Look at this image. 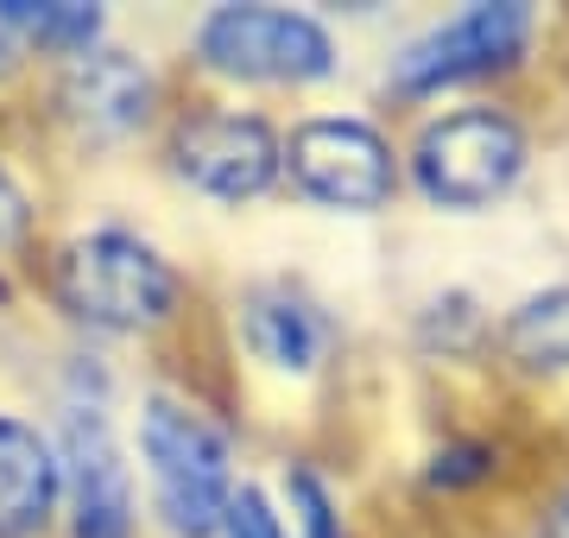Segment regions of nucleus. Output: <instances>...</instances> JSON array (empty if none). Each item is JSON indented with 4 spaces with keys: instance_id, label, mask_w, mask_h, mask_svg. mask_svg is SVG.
Returning <instances> with one entry per match:
<instances>
[{
    "instance_id": "obj_14",
    "label": "nucleus",
    "mask_w": 569,
    "mask_h": 538,
    "mask_svg": "<svg viewBox=\"0 0 569 538\" xmlns=\"http://www.w3.org/2000/svg\"><path fill=\"white\" fill-rule=\"evenodd\" d=\"M284 495H291V514H298V538H342L336 507H329L323 481L310 476V469H291L284 476Z\"/></svg>"
},
{
    "instance_id": "obj_9",
    "label": "nucleus",
    "mask_w": 569,
    "mask_h": 538,
    "mask_svg": "<svg viewBox=\"0 0 569 538\" xmlns=\"http://www.w3.org/2000/svg\"><path fill=\"white\" fill-rule=\"evenodd\" d=\"M58 102L89 140H127L152 114V70L140 58H127V51L96 44V51L70 58V70L58 83Z\"/></svg>"
},
{
    "instance_id": "obj_2",
    "label": "nucleus",
    "mask_w": 569,
    "mask_h": 538,
    "mask_svg": "<svg viewBox=\"0 0 569 538\" xmlns=\"http://www.w3.org/2000/svg\"><path fill=\"white\" fill-rule=\"evenodd\" d=\"M140 456L159 514L178 538H209L222 532V514L234 500V476H228V437L209 425L203 412H190L178 399H146L140 412Z\"/></svg>"
},
{
    "instance_id": "obj_8",
    "label": "nucleus",
    "mask_w": 569,
    "mask_h": 538,
    "mask_svg": "<svg viewBox=\"0 0 569 538\" xmlns=\"http://www.w3.org/2000/svg\"><path fill=\"white\" fill-rule=\"evenodd\" d=\"M58 469L63 500H70V538H133V476L96 406H70L58 437Z\"/></svg>"
},
{
    "instance_id": "obj_16",
    "label": "nucleus",
    "mask_w": 569,
    "mask_h": 538,
    "mask_svg": "<svg viewBox=\"0 0 569 538\" xmlns=\"http://www.w3.org/2000/svg\"><path fill=\"white\" fill-rule=\"evenodd\" d=\"M26 228H32V203H26V190L13 185V171L0 166V253L13 248Z\"/></svg>"
},
{
    "instance_id": "obj_6",
    "label": "nucleus",
    "mask_w": 569,
    "mask_h": 538,
    "mask_svg": "<svg viewBox=\"0 0 569 538\" xmlns=\"http://www.w3.org/2000/svg\"><path fill=\"white\" fill-rule=\"evenodd\" d=\"M171 166L190 190H203L216 203H247V197H266L284 171V140L260 114H241V108H209V114H190V121L171 133Z\"/></svg>"
},
{
    "instance_id": "obj_4",
    "label": "nucleus",
    "mask_w": 569,
    "mask_h": 538,
    "mask_svg": "<svg viewBox=\"0 0 569 538\" xmlns=\"http://www.w3.org/2000/svg\"><path fill=\"white\" fill-rule=\"evenodd\" d=\"M197 51L209 70L241 83H317L336 70L329 32L291 7H216L197 26Z\"/></svg>"
},
{
    "instance_id": "obj_3",
    "label": "nucleus",
    "mask_w": 569,
    "mask_h": 538,
    "mask_svg": "<svg viewBox=\"0 0 569 538\" xmlns=\"http://www.w3.org/2000/svg\"><path fill=\"white\" fill-rule=\"evenodd\" d=\"M526 171V133L500 108H456L418 133L411 178L437 209H488Z\"/></svg>"
},
{
    "instance_id": "obj_1",
    "label": "nucleus",
    "mask_w": 569,
    "mask_h": 538,
    "mask_svg": "<svg viewBox=\"0 0 569 538\" xmlns=\"http://www.w3.org/2000/svg\"><path fill=\"white\" fill-rule=\"evenodd\" d=\"M58 305L102 336H140L171 317L178 272L133 228H89L58 253Z\"/></svg>"
},
{
    "instance_id": "obj_17",
    "label": "nucleus",
    "mask_w": 569,
    "mask_h": 538,
    "mask_svg": "<svg viewBox=\"0 0 569 538\" xmlns=\"http://www.w3.org/2000/svg\"><path fill=\"white\" fill-rule=\"evenodd\" d=\"M475 476H488V450H475V444L443 450V456H437V469H430L437 488H456V481H475Z\"/></svg>"
},
{
    "instance_id": "obj_7",
    "label": "nucleus",
    "mask_w": 569,
    "mask_h": 538,
    "mask_svg": "<svg viewBox=\"0 0 569 538\" xmlns=\"http://www.w3.org/2000/svg\"><path fill=\"white\" fill-rule=\"evenodd\" d=\"M284 171L310 203L348 209V216H367L392 197V146L348 114H323V121L298 127L284 140Z\"/></svg>"
},
{
    "instance_id": "obj_10",
    "label": "nucleus",
    "mask_w": 569,
    "mask_h": 538,
    "mask_svg": "<svg viewBox=\"0 0 569 538\" xmlns=\"http://www.w3.org/2000/svg\"><path fill=\"white\" fill-rule=\"evenodd\" d=\"M58 500H63L58 444L39 425L0 412V538H39L58 519Z\"/></svg>"
},
{
    "instance_id": "obj_12",
    "label": "nucleus",
    "mask_w": 569,
    "mask_h": 538,
    "mask_svg": "<svg viewBox=\"0 0 569 538\" xmlns=\"http://www.w3.org/2000/svg\"><path fill=\"white\" fill-rule=\"evenodd\" d=\"M0 39L39 44L58 58H82L102 44V7L82 0H0Z\"/></svg>"
},
{
    "instance_id": "obj_18",
    "label": "nucleus",
    "mask_w": 569,
    "mask_h": 538,
    "mask_svg": "<svg viewBox=\"0 0 569 538\" xmlns=\"http://www.w3.org/2000/svg\"><path fill=\"white\" fill-rule=\"evenodd\" d=\"M545 538H569V500L557 507V514H550V532H545Z\"/></svg>"
},
{
    "instance_id": "obj_15",
    "label": "nucleus",
    "mask_w": 569,
    "mask_h": 538,
    "mask_svg": "<svg viewBox=\"0 0 569 538\" xmlns=\"http://www.w3.org/2000/svg\"><path fill=\"white\" fill-rule=\"evenodd\" d=\"M222 532L228 538H291L260 488H234V500H228V514H222Z\"/></svg>"
},
{
    "instance_id": "obj_11",
    "label": "nucleus",
    "mask_w": 569,
    "mask_h": 538,
    "mask_svg": "<svg viewBox=\"0 0 569 538\" xmlns=\"http://www.w3.org/2000/svg\"><path fill=\"white\" fill-rule=\"evenodd\" d=\"M247 342L260 361H272L279 373H310L329 349V323L323 311L298 298L291 286H266L247 298Z\"/></svg>"
},
{
    "instance_id": "obj_13",
    "label": "nucleus",
    "mask_w": 569,
    "mask_h": 538,
    "mask_svg": "<svg viewBox=\"0 0 569 538\" xmlns=\"http://www.w3.org/2000/svg\"><path fill=\"white\" fill-rule=\"evenodd\" d=\"M500 349L526 373H563L569 368V286L531 291L500 323Z\"/></svg>"
},
{
    "instance_id": "obj_5",
    "label": "nucleus",
    "mask_w": 569,
    "mask_h": 538,
    "mask_svg": "<svg viewBox=\"0 0 569 538\" xmlns=\"http://www.w3.org/2000/svg\"><path fill=\"white\" fill-rule=\"evenodd\" d=\"M531 44V7L526 0H475L418 44H406V58L392 63V89L399 96H437L449 83H475L519 63Z\"/></svg>"
}]
</instances>
